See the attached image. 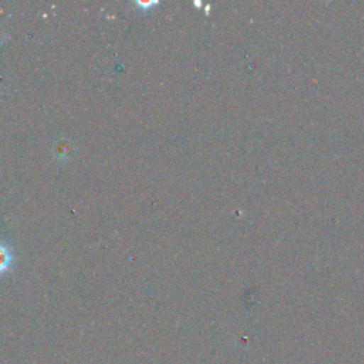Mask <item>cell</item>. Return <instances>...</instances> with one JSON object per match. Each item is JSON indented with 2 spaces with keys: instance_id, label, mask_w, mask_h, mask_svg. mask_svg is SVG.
Instances as JSON below:
<instances>
[{
  "instance_id": "cell-1",
  "label": "cell",
  "mask_w": 364,
  "mask_h": 364,
  "mask_svg": "<svg viewBox=\"0 0 364 364\" xmlns=\"http://www.w3.org/2000/svg\"><path fill=\"white\" fill-rule=\"evenodd\" d=\"M12 259L13 258H12L11 250L5 245L0 243V275L5 273L9 269L11 263H12Z\"/></svg>"
}]
</instances>
